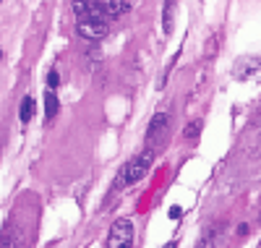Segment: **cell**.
I'll return each mask as SVG.
<instances>
[{"label": "cell", "mask_w": 261, "mask_h": 248, "mask_svg": "<svg viewBox=\"0 0 261 248\" xmlns=\"http://www.w3.org/2000/svg\"><path fill=\"white\" fill-rule=\"evenodd\" d=\"M172 11H175V3L167 0V3H165V34L172 32Z\"/></svg>", "instance_id": "10"}, {"label": "cell", "mask_w": 261, "mask_h": 248, "mask_svg": "<svg viewBox=\"0 0 261 248\" xmlns=\"http://www.w3.org/2000/svg\"><path fill=\"white\" fill-rule=\"evenodd\" d=\"M0 58H3V50H0Z\"/></svg>", "instance_id": "16"}, {"label": "cell", "mask_w": 261, "mask_h": 248, "mask_svg": "<svg viewBox=\"0 0 261 248\" xmlns=\"http://www.w3.org/2000/svg\"><path fill=\"white\" fill-rule=\"evenodd\" d=\"M0 248H27V235L18 225L8 222L3 228V235H0Z\"/></svg>", "instance_id": "5"}, {"label": "cell", "mask_w": 261, "mask_h": 248, "mask_svg": "<svg viewBox=\"0 0 261 248\" xmlns=\"http://www.w3.org/2000/svg\"><path fill=\"white\" fill-rule=\"evenodd\" d=\"M58 84H60V76H58V71H50V73H47V89H53V92H55V89H58Z\"/></svg>", "instance_id": "12"}, {"label": "cell", "mask_w": 261, "mask_h": 248, "mask_svg": "<svg viewBox=\"0 0 261 248\" xmlns=\"http://www.w3.org/2000/svg\"><path fill=\"white\" fill-rule=\"evenodd\" d=\"M180 217H183V209L180 207H172L170 209V219H180Z\"/></svg>", "instance_id": "14"}, {"label": "cell", "mask_w": 261, "mask_h": 248, "mask_svg": "<svg viewBox=\"0 0 261 248\" xmlns=\"http://www.w3.org/2000/svg\"><path fill=\"white\" fill-rule=\"evenodd\" d=\"M151 162H154V152H151V149H144L141 154H136V157H134V160H128V162H125V167L120 170L118 180H115V191H118V188H125V186L139 183V180L149 172Z\"/></svg>", "instance_id": "1"}, {"label": "cell", "mask_w": 261, "mask_h": 248, "mask_svg": "<svg viewBox=\"0 0 261 248\" xmlns=\"http://www.w3.org/2000/svg\"><path fill=\"white\" fill-rule=\"evenodd\" d=\"M186 136H188V139H196V136H199V123H191V128H188Z\"/></svg>", "instance_id": "13"}, {"label": "cell", "mask_w": 261, "mask_h": 248, "mask_svg": "<svg viewBox=\"0 0 261 248\" xmlns=\"http://www.w3.org/2000/svg\"><path fill=\"white\" fill-rule=\"evenodd\" d=\"M165 126H167V112H157L154 118H151V123H149V131H146V139L151 141L157 136V133H162L165 131Z\"/></svg>", "instance_id": "6"}, {"label": "cell", "mask_w": 261, "mask_h": 248, "mask_svg": "<svg viewBox=\"0 0 261 248\" xmlns=\"http://www.w3.org/2000/svg\"><path fill=\"white\" fill-rule=\"evenodd\" d=\"M99 3L105 6V11L110 16H120L128 8V0H99Z\"/></svg>", "instance_id": "9"}, {"label": "cell", "mask_w": 261, "mask_h": 248, "mask_svg": "<svg viewBox=\"0 0 261 248\" xmlns=\"http://www.w3.org/2000/svg\"><path fill=\"white\" fill-rule=\"evenodd\" d=\"M76 29L84 39L99 42V39H105L107 32H110V18H84V21L76 24Z\"/></svg>", "instance_id": "3"}, {"label": "cell", "mask_w": 261, "mask_h": 248, "mask_svg": "<svg viewBox=\"0 0 261 248\" xmlns=\"http://www.w3.org/2000/svg\"><path fill=\"white\" fill-rule=\"evenodd\" d=\"M214 240H217V230H209V233L201 238V243L196 245V248H214Z\"/></svg>", "instance_id": "11"}, {"label": "cell", "mask_w": 261, "mask_h": 248, "mask_svg": "<svg viewBox=\"0 0 261 248\" xmlns=\"http://www.w3.org/2000/svg\"><path fill=\"white\" fill-rule=\"evenodd\" d=\"M134 238H136L134 222H130L128 217H120V219L113 222V228H110L107 248H130V245H134Z\"/></svg>", "instance_id": "2"}, {"label": "cell", "mask_w": 261, "mask_h": 248, "mask_svg": "<svg viewBox=\"0 0 261 248\" xmlns=\"http://www.w3.org/2000/svg\"><path fill=\"white\" fill-rule=\"evenodd\" d=\"M0 3H3V0H0Z\"/></svg>", "instance_id": "17"}, {"label": "cell", "mask_w": 261, "mask_h": 248, "mask_svg": "<svg viewBox=\"0 0 261 248\" xmlns=\"http://www.w3.org/2000/svg\"><path fill=\"white\" fill-rule=\"evenodd\" d=\"M32 115H34V100L32 97H24V100H21V110H18V120L27 126L32 120Z\"/></svg>", "instance_id": "8"}, {"label": "cell", "mask_w": 261, "mask_h": 248, "mask_svg": "<svg viewBox=\"0 0 261 248\" xmlns=\"http://www.w3.org/2000/svg\"><path fill=\"white\" fill-rule=\"evenodd\" d=\"M175 245H178V243H175V240H170V243H167V245H165V248H175Z\"/></svg>", "instance_id": "15"}, {"label": "cell", "mask_w": 261, "mask_h": 248, "mask_svg": "<svg viewBox=\"0 0 261 248\" xmlns=\"http://www.w3.org/2000/svg\"><path fill=\"white\" fill-rule=\"evenodd\" d=\"M58 107H60V102H58L55 92H53V89H47V92H45V120L47 123L58 115Z\"/></svg>", "instance_id": "7"}, {"label": "cell", "mask_w": 261, "mask_h": 248, "mask_svg": "<svg viewBox=\"0 0 261 248\" xmlns=\"http://www.w3.org/2000/svg\"><path fill=\"white\" fill-rule=\"evenodd\" d=\"M73 13L79 21L84 18H110V13L105 11L99 0H73Z\"/></svg>", "instance_id": "4"}]
</instances>
